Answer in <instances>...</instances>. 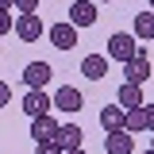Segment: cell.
Here are the masks:
<instances>
[{
    "label": "cell",
    "mask_w": 154,
    "mask_h": 154,
    "mask_svg": "<svg viewBox=\"0 0 154 154\" xmlns=\"http://www.w3.org/2000/svg\"><path fill=\"white\" fill-rule=\"evenodd\" d=\"M139 54H146L143 46H139V38H135V31H116L112 38H108V58H116V62H135Z\"/></svg>",
    "instance_id": "6da1fadb"
},
{
    "label": "cell",
    "mask_w": 154,
    "mask_h": 154,
    "mask_svg": "<svg viewBox=\"0 0 154 154\" xmlns=\"http://www.w3.org/2000/svg\"><path fill=\"white\" fill-rule=\"evenodd\" d=\"M50 77H54L50 62H31V66H23V85H27V89H42V93H46Z\"/></svg>",
    "instance_id": "7a4b0ae2"
},
{
    "label": "cell",
    "mask_w": 154,
    "mask_h": 154,
    "mask_svg": "<svg viewBox=\"0 0 154 154\" xmlns=\"http://www.w3.org/2000/svg\"><path fill=\"white\" fill-rule=\"evenodd\" d=\"M50 108H54V100L42 93V89H27V96H23V112L31 116V119H38V116H50Z\"/></svg>",
    "instance_id": "3957f363"
},
{
    "label": "cell",
    "mask_w": 154,
    "mask_h": 154,
    "mask_svg": "<svg viewBox=\"0 0 154 154\" xmlns=\"http://www.w3.org/2000/svg\"><path fill=\"white\" fill-rule=\"evenodd\" d=\"M58 131H62V123H58L54 116L31 119V139H35V143H58Z\"/></svg>",
    "instance_id": "277c9868"
},
{
    "label": "cell",
    "mask_w": 154,
    "mask_h": 154,
    "mask_svg": "<svg viewBox=\"0 0 154 154\" xmlns=\"http://www.w3.org/2000/svg\"><path fill=\"white\" fill-rule=\"evenodd\" d=\"M54 108H58V112H69V116H77L81 108H85V96L77 93L73 85H62V89L54 93Z\"/></svg>",
    "instance_id": "5b68a950"
},
{
    "label": "cell",
    "mask_w": 154,
    "mask_h": 154,
    "mask_svg": "<svg viewBox=\"0 0 154 154\" xmlns=\"http://www.w3.org/2000/svg\"><path fill=\"white\" fill-rule=\"evenodd\" d=\"M69 23L73 27H93L96 23V4L93 0H73L69 4Z\"/></svg>",
    "instance_id": "8992f818"
},
{
    "label": "cell",
    "mask_w": 154,
    "mask_h": 154,
    "mask_svg": "<svg viewBox=\"0 0 154 154\" xmlns=\"http://www.w3.org/2000/svg\"><path fill=\"white\" fill-rule=\"evenodd\" d=\"M100 127H104V135L127 131V108H100Z\"/></svg>",
    "instance_id": "52a82bcc"
},
{
    "label": "cell",
    "mask_w": 154,
    "mask_h": 154,
    "mask_svg": "<svg viewBox=\"0 0 154 154\" xmlns=\"http://www.w3.org/2000/svg\"><path fill=\"white\" fill-rule=\"evenodd\" d=\"M50 42H54L58 50H73L77 46V27L69 19H66V23H54V27H50Z\"/></svg>",
    "instance_id": "ba28073f"
},
{
    "label": "cell",
    "mask_w": 154,
    "mask_h": 154,
    "mask_svg": "<svg viewBox=\"0 0 154 154\" xmlns=\"http://www.w3.org/2000/svg\"><path fill=\"white\" fill-rule=\"evenodd\" d=\"M146 77H150V58L139 54L135 62L123 66V81H131V85H146Z\"/></svg>",
    "instance_id": "9c48e42d"
},
{
    "label": "cell",
    "mask_w": 154,
    "mask_h": 154,
    "mask_svg": "<svg viewBox=\"0 0 154 154\" xmlns=\"http://www.w3.org/2000/svg\"><path fill=\"white\" fill-rule=\"evenodd\" d=\"M81 77L104 81V77H108V58H104V54H85V62H81Z\"/></svg>",
    "instance_id": "30bf717a"
},
{
    "label": "cell",
    "mask_w": 154,
    "mask_h": 154,
    "mask_svg": "<svg viewBox=\"0 0 154 154\" xmlns=\"http://www.w3.org/2000/svg\"><path fill=\"white\" fill-rule=\"evenodd\" d=\"M16 35L23 38V42L42 38V19H38V16H16Z\"/></svg>",
    "instance_id": "8fae6325"
},
{
    "label": "cell",
    "mask_w": 154,
    "mask_h": 154,
    "mask_svg": "<svg viewBox=\"0 0 154 154\" xmlns=\"http://www.w3.org/2000/svg\"><path fill=\"white\" fill-rule=\"evenodd\" d=\"M104 150L108 154H135V135L131 131H116L104 139Z\"/></svg>",
    "instance_id": "7c38bea8"
},
{
    "label": "cell",
    "mask_w": 154,
    "mask_h": 154,
    "mask_svg": "<svg viewBox=\"0 0 154 154\" xmlns=\"http://www.w3.org/2000/svg\"><path fill=\"white\" fill-rule=\"evenodd\" d=\"M119 108H146V100H143V85H131V81H123L119 85Z\"/></svg>",
    "instance_id": "4fadbf2b"
},
{
    "label": "cell",
    "mask_w": 154,
    "mask_h": 154,
    "mask_svg": "<svg viewBox=\"0 0 154 154\" xmlns=\"http://www.w3.org/2000/svg\"><path fill=\"white\" fill-rule=\"evenodd\" d=\"M81 139H85V131H81L77 123H62V131H58V146H62V150H77Z\"/></svg>",
    "instance_id": "5bb4252c"
},
{
    "label": "cell",
    "mask_w": 154,
    "mask_h": 154,
    "mask_svg": "<svg viewBox=\"0 0 154 154\" xmlns=\"http://www.w3.org/2000/svg\"><path fill=\"white\" fill-rule=\"evenodd\" d=\"M135 38L139 42H150L154 38V12H139L135 16Z\"/></svg>",
    "instance_id": "9a60e30c"
},
{
    "label": "cell",
    "mask_w": 154,
    "mask_h": 154,
    "mask_svg": "<svg viewBox=\"0 0 154 154\" xmlns=\"http://www.w3.org/2000/svg\"><path fill=\"white\" fill-rule=\"evenodd\" d=\"M127 131L131 135L146 131V108H131V112H127Z\"/></svg>",
    "instance_id": "2e32d148"
},
{
    "label": "cell",
    "mask_w": 154,
    "mask_h": 154,
    "mask_svg": "<svg viewBox=\"0 0 154 154\" xmlns=\"http://www.w3.org/2000/svg\"><path fill=\"white\" fill-rule=\"evenodd\" d=\"M16 12H19V16H35V12H38V0H16Z\"/></svg>",
    "instance_id": "e0dca14e"
},
{
    "label": "cell",
    "mask_w": 154,
    "mask_h": 154,
    "mask_svg": "<svg viewBox=\"0 0 154 154\" xmlns=\"http://www.w3.org/2000/svg\"><path fill=\"white\" fill-rule=\"evenodd\" d=\"M35 154H66L58 143H35Z\"/></svg>",
    "instance_id": "ac0fdd59"
},
{
    "label": "cell",
    "mask_w": 154,
    "mask_h": 154,
    "mask_svg": "<svg viewBox=\"0 0 154 154\" xmlns=\"http://www.w3.org/2000/svg\"><path fill=\"white\" fill-rule=\"evenodd\" d=\"M12 31V12H0V35Z\"/></svg>",
    "instance_id": "d6986e66"
},
{
    "label": "cell",
    "mask_w": 154,
    "mask_h": 154,
    "mask_svg": "<svg viewBox=\"0 0 154 154\" xmlns=\"http://www.w3.org/2000/svg\"><path fill=\"white\" fill-rule=\"evenodd\" d=\"M146 131H154V104H146Z\"/></svg>",
    "instance_id": "ffe728a7"
},
{
    "label": "cell",
    "mask_w": 154,
    "mask_h": 154,
    "mask_svg": "<svg viewBox=\"0 0 154 154\" xmlns=\"http://www.w3.org/2000/svg\"><path fill=\"white\" fill-rule=\"evenodd\" d=\"M66 154H85V146H77V150H66Z\"/></svg>",
    "instance_id": "44dd1931"
},
{
    "label": "cell",
    "mask_w": 154,
    "mask_h": 154,
    "mask_svg": "<svg viewBox=\"0 0 154 154\" xmlns=\"http://www.w3.org/2000/svg\"><path fill=\"white\" fill-rule=\"evenodd\" d=\"M96 4H112V0H96Z\"/></svg>",
    "instance_id": "7402d4cb"
},
{
    "label": "cell",
    "mask_w": 154,
    "mask_h": 154,
    "mask_svg": "<svg viewBox=\"0 0 154 154\" xmlns=\"http://www.w3.org/2000/svg\"><path fill=\"white\" fill-rule=\"evenodd\" d=\"M150 150H154V139H150Z\"/></svg>",
    "instance_id": "603a6c76"
},
{
    "label": "cell",
    "mask_w": 154,
    "mask_h": 154,
    "mask_svg": "<svg viewBox=\"0 0 154 154\" xmlns=\"http://www.w3.org/2000/svg\"><path fill=\"white\" fill-rule=\"evenodd\" d=\"M150 12H154V0H150Z\"/></svg>",
    "instance_id": "cb8c5ba5"
},
{
    "label": "cell",
    "mask_w": 154,
    "mask_h": 154,
    "mask_svg": "<svg viewBox=\"0 0 154 154\" xmlns=\"http://www.w3.org/2000/svg\"><path fill=\"white\" fill-rule=\"evenodd\" d=\"M143 154H154V150H143Z\"/></svg>",
    "instance_id": "d4e9b609"
}]
</instances>
